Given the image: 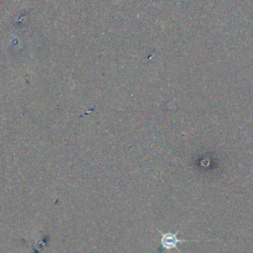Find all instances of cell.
<instances>
[{
  "label": "cell",
  "instance_id": "obj_1",
  "mask_svg": "<svg viewBox=\"0 0 253 253\" xmlns=\"http://www.w3.org/2000/svg\"><path fill=\"white\" fill-rule=\"evenodd\" d=\"M161 239H160V246H159V252L162 253L163 251L166 250H171V249H176L179 253L181 251L178 249L177 245L182 242H200V241H212V240H200V239H180L178 238V234L180 230L176 232H161Z\"/></svg>",
  "mask_w": 253,
  "mask_h": 253
}]
</instances>
